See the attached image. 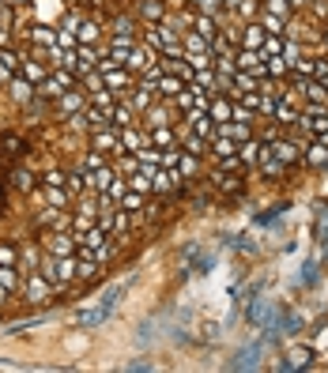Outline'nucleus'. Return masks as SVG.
<instances>
[{
  "label": "nucleus",
  "instance_id": "nucleus-1",
  "mask_svg": "<svg viewBox=\"0 0 328 373\" xmlns=\"http://www.w3.org/2000/svg\"><path fill=\"white\" fill-rule=\"evenodd\" d=\"M136 34L181 79L174 132L204 144L211 197L328 170V0H163Z\"/></svg>",
  "mask_w": 328,
  "mask_h": 373
}]
</instances>
